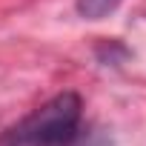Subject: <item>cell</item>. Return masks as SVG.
Masks as SVG:
<instances>
[{"mask_svg":"<svg viewBox=\"0 0 146 146\" xmlns=\"http://www.w3.org/2000/svg\"><path fill=\"white\" fill-rule=\"evenodd\" d=\"M0 146H92L78 92H60L0 132Z\"/></svg>","mask_w":146,"mask_h":146,"instance_id":"1","label":"cell"},{"mask_svg":"<svg viewBox=\"0 0 146 146\" xmlns=\"http://www.w3.org/2000/svg\"><path fill=\"white\" fill-rule=\"evenodd\" d=\"M120 3H123V0H75V9H78V15L86 17V20H103V17H109Z\"/></svg>","mask_w":146,"mask_h":146,"instance_id":"2","label":"cell"}]
</instances>
